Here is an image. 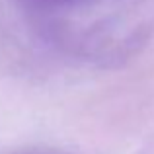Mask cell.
Wrapping results in <instances>:
<instances>
[{"instance_id": "6da1fadb", "label": "cell", "mask_w": 154, "mask_h": 154, "mask_svg": "<svg viewBox=\"0 0 154 154\" xmlns=\"http://www.w3.org/2000/svg\"><path fill=\"white\" fill-rule=\"evenodd\" d=\"M29 26L63 55L123 60L154 31V0H16Z\"/></svg>"}]
</instances>
